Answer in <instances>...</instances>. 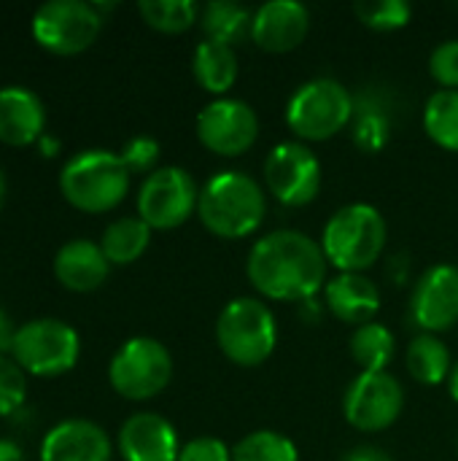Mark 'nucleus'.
<instances>
[{
	"label": "nucleus",
	"instance_id": "obj_1",
	"mask_svg": "<svg viewBox=\"0 0 458 461\" xmlns=\"http://www.w3.org/2000/svg\"><path fill=\"white\" fill-rule=\"evenodd\" d=\"M246 273L251 286L278 303H305L324 289L327 257L321 243L300 230H275L254 243Z\"/></svg>",
	"mask_w": 458,
	"mask_h": 461
},
{
	"label": "nucleus",
	"instance_id": "obj_31",
	"mask_svg": "<svg viewBox=\"0 0 458 461\" xmlns=\"http://www.w3.org/2000/svg\"><path fill=\"white\" fill-rule=\"evenodd\" d=\"M389 140V119L381 113V111H362V116L356 119V127H354V143L362 149V151H378L383 149Z\"/></svg>",
	"mask_w": 458,
	"mask_h": 461
},
{
	"label": "nucleus",
	"instance_id": "obj_7",
	"mask_svg": "<svg viewBox=\"0 0 458 461\" xmlns=\"http://www.w3.org/2000/svg\"><path fill=\"white\" fill-rule=\"evenodd\" d=\"M354 116V97L335 78H313L302 84L289 105L286 124L302 140H329Z\"/></svg>",
	"mask_w": 458,
	"mask_h": 461
},
{
	"label": "nucleus",
	"instance_id": "obj_34",
	"mask_svg": "<svg viewBox=\"0 0 458 461\" xmlns=\"http://www.w3.org/2000/svg\"><path fill=\"white\" fill-rule=\"evenodd\" d=\"M178 461H232V451L216 438H197L181 448Z\"/></svg>",
	"mask_w": 458,
	"mask_h": 461
},
{
	"label": "nucleus",
	"instance_id": "obj_8",
	"mask_svg": "<svg viewBox=\"0 0 458 461\" xmlns=\"http://www.w3.org/2000/svg\"><path fill=\"white\" fill-rule=\"evenodd\" d=\"M170 378H173L170 351L159 340L146 335L121 343L108 365V381L113 392L132 402H143L162 394Z\"/></svg>",
	"mask_w": 458,
	"mask_h": 461
},
{
	"label": "nucleus",
	"instance_id": "obj_12",
	"mask_svg": "<svg viewBox=\"0 0 458 461\" xmlns=\"http://www.w3.org/2000/svg\"><path fill=\"white\" fill-rule=\"evenodd\" d=\"M405 408V392L389 373H359L343 397L346 421L359 432L389 429Z\"/></svg>",
	"mask_w": 458,
	"mask_h": 461
},
{
	"label": "nucleus",
	"instance_id": "obj_17",
	"mask_svg": "<svg viewBox=\"0 0 458 461\" xmlns=\"http://www.w3.org/2000/svg\"><path fill=\"white\" fill-rule=\"evenodd\" d=\"M119 454L124 461H178L181 446L175 427L159 413H135L119 429Z\"/></svg>",
	"mask_w": 458,
	"mask_h": 461
},
{
	"label": "nucleus",
	"instance_id": "obj_37",
	"mask_svg": "<svg viewBox=\"0 0 458 461\" xmlns=\"http://www.w3.org/2000/svg\"><path fill=\"white\" fill-rule=\"evenodd\" d=\"M0 461H24L22 446L8 438H0Z\"/></svg>",
	"mask_w": 458,
	"mask_h": 461
},
{
	"label": "nucleus",
	"instance_id": "obj_5",
	"mask_svg": "<svg viewBox=\"0 0 458 461\" xmlns=\"http://www.w3.org/2000/svg\"><path fill=\"white\" fill-rule=\"evenodd\" d=\"M216 340L224 357L240 367H259L278 343L273 311L256 297H238L224 305L216 321Z\"/></svg>",
	"mask_w": 458,
	"mask_h": 461
},
{
	"label": "nucleus",
	"instance_id": "obj_13",
	"mask_svg": "<svg viewBox=\"0 0 458 461\" xmlns=\"http://www.w3.org/2000/svg\"><path fill=\"white\" fill-rule=\"evenodd\" d=\"M197 138L219 157H240L259 138V116L243 100L219 97L200 111Z\"/></svg>",
	"mask_w": 458,
	"mask_h": 461
},
{
	"label": "nucleus",
	"instance_id": "obj_2",
	"mask_svg": "<svg viewBox=\"0 0 458 461\" xmlns=\"http://www.w3.org/2000/svg\"><path fill=\"white\" fill-rule=\"evenodd\" d=\"M267 200L256 178L240 170L216 173L197 200V216L208 232L224 240L248 238L265 221Z\"/></svg>",
	"mask_w": 458,
	"mask_h": 461
},
{
	"label": "nucleus",
	"instance_id": "obj_28",
	"mask_svg": "<svg viewBox=\"0 0 458 461\" xmlns=\"http://www.w3.org/2000/svg\"><path fill=\"white\" fill-rule=\"evenodd\" d=\"M232 461H300V454L289 438L273 429H259L232 448Z\"/></svg>",
	"mask_w": 458,
	"mask_h": 461
},
{
	"label": "nucleus",
	"instance_id": "obj_22",
	"mask_svg": "<svg viewBox=\"0 0 458 461\" xmlns=\"http://www.w3.org/2000/svg\"><path fill=\"white\" fill-rule=\"evenodd\" d=\"M151 243V227L140 216H121L111 221L100 238V249L111 265H132L146 254Z\"/></svg>",
	"mask_w": 458,
	"mask_h": 461
},
{
	"label": "nucleus",
	"instance_id": "obj_30",
	"mask_svg": "<svg viewBox=\"0 0 458 461\" xmlns=\"http://www.w3.org/2000/svg\"><path fill=\"white\" fill-rule=\"evenodd\" d=\"M27 400V373L13 357H0V419L16 413Z\"/></svg>",
	"mask_w": 458,
	"mask_h": 461
},
{
	"label": "nucleus",
	"instance_id": "obj_23",
	"mask_svg": "<svg viewBox=\"0 0 458 461\" xmlns=\"http://www.w3.org/2000/svg\"><path fill=\"white\" fill-rule=\"evenodd\" d=\"M408 370H410V375L418 384H424V386H440L443 381H448V375L454 370L448 346L437 335L421 332L408 346Z\"/></svg>",
	"mask_w": 458,
	"mask_h": 461
},
{
	"label": "nucleus",
	"instance_id": "obj_3",
	"mask_svg": "<svg viewBox=\"0 0 458 461\" xmlns=\"http://www.w3.org/2000/svg\"><path fill=\"white\" fill-rule=\"evenodd\" d=\"M132 173L119 154L108 149H84L59 170L62 197L84 213H108L130 192Z\"/></svg>",
	"mask_w": 458,
	"mask_h": 461
},
{
	"label": "nucleus",
	"instance_id": "obj_39",
	"mask_svg": "<svg viewBox=\"0 0 458 461\" xmlns=\"http://www.w3.org/2000/svg\"><path fill=\"white\" fill-rule=\"evenodd\" d=\"M5 197H8V181H5V173H3V167H0V211H3V205H5Z\"/></svg>",
	"mask_w": 458,
	"mask_h": 461
},
{
	"label": "nucleus",
	"instance_id": "obj_35",
	"mask_svg": "<svg viewBox=\"0 0 458 461\" xmlns=\"http://www.w3.org/2000/svg\"><path fill=\"white\" fill-rule=\"evenodd\" d=\"M13 335H16V327H13V321H11V316L0 308V357H8V354H11Z\"/></svg>",
	"mask_w": 458,
	"mask_h": 461
},
{
	"label": "nucleus",
	"instance_id": "obj_14",
	"mask_svg": "<svg viewBox=\"0 0 458 461\" xmlns=\"http://www.w3.org/2000/svg\"><path fill=\"white\" fill-rule=\"evenodd\" d=\"M410 311L416 324L427 335L448 332L458 321V267L456 265H435L429 267L410 300Z\"/></svg>",
	"mask_w": 458,
	"mask_h": 461
},
{
	"label": "nucleus",
	"instance_id": "obj_11",
	"mask_svg": "<svg viewBox=\"0 0 458 461\" xmlns=\"http://www.w3.org/2000/svg\"><path fill=\"white\" fill-rule=\"evenodd\" d=\"M265 184L278 203L302 208L321 189V162L305 143H278L265 159Z\"/></svg>",
	"mask_w": 458,
	"mask_h": 461
},
{
	"label": "nucleus",
	"instance_id": "obj_24",
	"mask_svg": "<svg viewBox=\"0 0 458 461\" xmlns=\"http://www.w3.org/2000/svg\"><path fill=\"white\" fill-rule=\"evenodd\" d=\"M254 16L248 8L229 3V0H213L200 11V27L205 32V41H216L224 46L240 43L246 35H251Z\"/></svg>",
	"mask_w": 458,
	"mask_h": 461
},
{
	"label": "nucleus",
	"instance_id": "obj_19",
	"mask_svg": "<svg viewBox=\"0 0 458 461\" xmlns=\"http://www.w3.org/2000/svg\"><path fill=\"white\" fill-rule=\"evenodd\" d=\"M111 262L105 259L100 243L89 238H73L54 254V276L70 292H94L105 284Z\"/></svg>",
	"mask_w": 458,
	"mask_h": 461
},
{
	"label": "nucleus",
	"instance_id": "obj_20",
	"mask_svg": "<svg viewBox=\"0 0 458 461\" xmlns=\"http://www.w3.org/2000/svg\"><path fill=\"white\" fill-rule=\"evenodd\" d=\"M324 292H327V308L343 324L364 327L375 321L381 311V292L362 273H340L324 286Z\"/></svg>",
	"mask_w": 458,
	"mask_h": 461
},
{
	"label": "nucleus",
	"instance_id": "obj_26",
	"mask_svg": "<svg viewBox=\"0 0 458 461\" xmlns=\"http://www.w3.org/2000/svg\"><path fill=\"white\" fill-rule=\"evenodd\" d=\"M424 130L437 146L458 151V89H440L427 100Z\"/></svg>",
	"mask_w": 458,
	"mask_h": 461
},
{
	"label": "nucleus",
	"instance_id": "obj_38",
	"mask_svg": "<svg viewBox=\"0 0 458 461\" xmlns=\"http://www.w3.org/2000/svg\"><path fill=\"white\" fill-rule=\"evenodd\" d=\"M448 392H451V397L458 402V365H454V370L448 375Z\"/></svg>",
	"mask_w": 458,
	"mask_h": 461
},
{
	"label": "nucleus",
	"instance_id": "obj_10",
	"mask_svg": "<svg viewBox=\"0 0 458 461\" xmlns=\"http://www.w3.org/2000/svg\"><path fill=\"white\" fill-rule=\"evenodd\" d=\"M197 184L184 167H157L138 192V216L151 230H175L197 211Z\"/></svg>",
	"mask_w": 458,
	"mask_h": 461
},
{
	"label": "nucleus",
	"instance_id": "obj_16",
	"mask_svg": "<svg viewBox=\"0 0 458 461\" xmlns=\"http://www.w3.org/2000/svg\"><path fill=\"white\" fill-rule=\"evenodd\" d=\"M310 30V14L297 0H270L251 22V38L259 49L283 54L297 49Z\"/></svg>",
	"mask_w": 458,
	"mask_h": 461
},
{
	"label": "nucleus",
	"instance_id": "obj_6",
	"mask_svg": "<svg viewBox=\"0 0 458 461\" xmlns=\"http://www.w3.org/2000/svg\"><path fill=\"white\" fill-rule=\"evenodd\" d=\"M11 357L27 375L57 378L76 367L81 357V338L62 319H30L16 327Z\"/></svg>",
	"mask_w": 458,
	"mask_h": 461
},
{
	"label": "nucleus",
	"instance_id": "obj_27",
	"mask_svg": "<svg viewBox=\"0 0 458 461\" xmlns=\"http://www.w3.org/2000/svg\"><path fill=\"white\" fill-rule=\"evenodd\" d=\"M138 11L148 27L167 35L186 32L200 16V8L192 0H140Z\"/></svg>",
	"mask_w": 458,
	"mask_h": 461
},
{
	"label": "nucleus",
	"instance_id": "obj_9",
	"mask_svg": "<svg viewBox=\"0 0 458 461\" xmlns=\"http://www.w3.org/2000/svg\"><path fill=\"white\" fill-rule=\"evenodd\" d=\"M103 30V14L86 0H49L30 22L35 43L51 54L73 57L86 51Z\"/></svg>",
	"mask_w": 458,
	"mask_h": 461
},
{
	"label": "nucleus",
	"instance_id": "obj_15",
	"mask_svg": "<svg viewBox=\"0 0 458 461\" xmlns=\"http://www.w3.org/2000/svg\"><path fill=\"white\" fill-rule=\"evenodd\" d=\"M111 438L89 419H67L40 440V461H111Z\"/></svg>",
	"mask_w": 458,
	"mask_h": 461
},
{
	"label": "nucleus",
	"instance_id": "obj_29",
	"mask_svg": "<svg viewBox=\"0 0 458 461\" xmlns=\"http://www.w3.org/2000/svg\"><path fill=\"white\" fill-rule=\"evenodd\" d=\"M356 16L370 30L391 32V30H402L410 22L413 8L408 0H359Z\"/></svg>",
	"mask_w": 458,
	"mask_h": 461
},
{
	"label": "nucleus",
	"instance_id": "obj_18",
	"mask_svg": "<svg viewBox=\"0 0 458 461\" xmlns=\"http://www.w3.org/2000/svg\"><path fill=\"white\" fill-rule=\"evenodd\" d=\"M46 130V108L43 100L22 86L8 84L0 86V143L5 146H30Z\"/></svg>",
	"mask_w": 458,
	"mask_h": 461
},
{
	"label": "nucleus",
	"instance_id": "obj_36",
	"mask_svg": "<svg viewBox=\"0 0 458 461\" xmlns=\"http://www.w3.org/2000/svg\"><path fill=\"white\" fill-rule=\"evenodd\" d=\"M343 461H391L389 454H383L381 448H373V446H362V448H354Z\"/></svg>",
	"mask_w": 458,
	"mask_h": 461
},
{
	"label": "nucleus",
	"instance_id": "obj_33",
	"mask_svg": "<svg viewBox=\"0 0 458 461\" xmlns=\"http://www.w3.org/2000/svg\"><path fill=\"white\" fill-rule=\"evenodd\" d=\"M429 73L443 89H458V41H443L432 51Z\"/></svg>",
	"mask_w": 458,
	"mask_h": 461
},
{
	"label": "nucleus",
	"instance_id": "obj_32",
	"mask_svg": "<svg viewBox=\"0 0 458 461\" xmlns=\"http://www.w3.org/2000/svg\"><path fill=\"white\" fill-rule=\"evenodd\" d=\"M119 157L130 173H148L151 176L157 170V162H159V143L148 135H138V138H130L124 143Z\"/></svg>",
	"mask_w": 458,
	"mask_h": 461
},
{
	"label": "nucleus",
	"instance_id": "obj_25",
	"mask_svg": "<svg viewBox=\"0 0 458 461\" xmlns=\"http://www.w3.org/2000/svg\"><path fill=\"white\" fill-rule=\"evenodd\" d=\"M351 357L362 367V373H386L394 359V335L389 327L370 321L356 327L351 335Z\"/></svg>",
	"mask_w": 458,
	"mask_h": 461
},
{
	"label": "nucleus",
	"instance_id": "obj_21",
	"mask_svg": "<svg viewBox=\"0 0 458 461\" xmlns=\"http://www.w3.org/2000/svg\"><path fill=\"white\" fill-rule=\"evenodd\" d=\"M192 70L202 89H208L213 95H224L235 86L240 65H238V54L232 46H224L216 41H202L194 49Z\"/></svg>",
	"mask_w": 458,
	"mask_h": 461
},
{
	"label": "nucleus",
	"instance_id": "obj_4",
	"mask_svg": "<svg viewBox=\"0 0 458 461\" xmlns=\"http://www.w3.org/2000/svg\"><path fill=\"white\" fill-rule=\"evenodd\" d=\"M386 246V219L367 203L340 208L324 227L321 249L340 273H362L378 262Z\"/></svg>",
	"mask_w": 458,
	"mask_h": 461
}]
</instances>
